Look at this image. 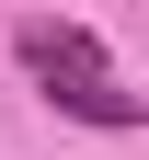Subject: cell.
I'll list each match as a JSON object with an SVG mask.
<instances>
[{
  "mask_svg": "<svg viewBox=\"0 0 149 160\" xmlns=\"http://www.w3.org/2000/svg\"><path fill=\"white\" fill-rule=\"evenodd\" d=\"M12 46H23V69H35V92H46L57 114H80V126H138V92H126L115 69H103V46H92V23H69V12H23L12 23Z\"/></svg>",
  "mask_w": 149,
  "mask_h": 160,
  "instance_id": "1",
  "label": "cell"
}]
</instances>
